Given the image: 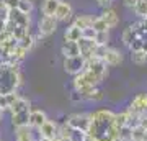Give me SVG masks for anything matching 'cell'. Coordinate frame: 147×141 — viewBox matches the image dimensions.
Segmentation results:
<instances>
[{"mask_svg": "<svg viewBox=\"0 0 147 141\" xmlns=\"http://www.w3.org/2000/svg\"><path fill=\"white\" fill-rule=\"evenodd\" d=\"M21 71L20 64L3 63L0 66V95H7L16 92L21 85Z\"/></svg>", "mask_w": 147, "mask_h": 141, "instance_id": "obj_2", "label": "cell"}, {"mask_svg": "<svg viewBox=\"0 0 147 141\" xmlns=\"http://www.w3.org/2000/svg\"><path fill=\"white\" fill-rule=\"evenodd\" d=\"M136 2L137 0H123V5L127 7V8H132V7L136 5Z\"/></svg>", "mask_w": 147, "mask_h": 141, "instance_id": "obj_41", "label": "cell"}, {"mask_svg": "<svg viewBox=\"0 0 147 141\" xmlns=\"http://www.w3.org/2000/svg\"><path fill=\"white\" fill-rule=\"evenodd\" d=\"M85 69L90 71L100 82H103L108 77V66L103 61H100V59H93V58L85 59Z\"/></svg>", "mask_w": 147, "mask_h": 141, "instance_id": "obj_5", "label": "cell"}, {"mask_svg": "<svg viewBox=\"0 0 147 141\" xmlns=\"http://www.w3.org/2000/svg\"><path fill=\"white\" fill-rule=\"evenodd\" d=\"M77 46H79V51H80V56L84 59H90L93 56V49H95V41L93 40H85V38H80L77 41Z\"/></svg>", "mask_w": 147, "mask_h": 141, "instance_id": "obj_14", "label": "cell"}, {"mask_svg": "<svg viewBox=\"0 0 147 141\" xmlns=\"http://www.w3.org/2000/svg\"><path fill=\"white\" fill-rule=\"evenodd\" d=\"M85 136H88L92 141H118L115 112L110 108H98L90 112V126Z\"/></svg>", "mask_w": 147, "mask_h": 141, "instance_id": "obj_1", "label": "cell"}, {"mask_svg": "<svg viewBox=\"0 0 147 141\" xmlns=\"http://www.w3.org/2000/svg\"><path fill=\"white\" fill-rule=\"evenodd\" d=\"M47 120V115L46 112L41 108H34L30 112V118H28V126L31 128V130H38L39 126Z\"/></svg>", "mask_w": 147, "mask_h": 141, "instance_id": "obj_12", "label": "cell"}, {"mask_svg": "<svg viewBox=\"0 0 147 141\" xmlns=\"http://www.w3.org/2000/svg\"><path fill=\"white\" fill-rule=\"evenodd\" d=\"M0 3L11 10V8H16L18 7V0H0Z\"/></svg>", "mask_w": 147, "mask_h": 141, "instance_id": "obj_36", "label": "cell"}, {"mask_svg": "<svg viewBox=\"0 0 147 141\" xmlns=\"http://www.w3.org/2000/svg\"><path fill=\"white\" fill-rule=\"evenodd\" d=\"M69 141H85V135L84 133H79V131H74L72 138H70Z\"/></svg>", "mask_w": 147, "mask_h": 141, "instance_id": "obj_37", "label": "cell"}, {"mask_svg": "<svg viewBox=\"0 0 147 141\" xmlns=\"http://www.w3.org/2000/svg\"><path fill=\"white\" fill-rule=\"evenodd\" d=\"M65 123H67L74 131H79V133H84L87 135L90 126V113H85V112H75V113H70L65 118Z\"/></svg>", "mask_w": 147, "mask_h": 141, "instance_id": "obj_4", "label": "cell"}, {"mask_svg": "<svg viewBox=\"0 0 147 141\" xmlns=\"http://www.w3.org/2000/svg\"><path fill=\"white\" fill-rule=\"evenodd\" d=\"M142 141H147V135H146V138H144V140H142Z\"/></svg>", "mask_w": 147, "mask_h": 141, "instance_id": "obj_46", "label": "cell"}, {"mask_svg": "<svg viewBox=\"0 0 147 141\" xmlns=\"http://www.w3.org/2000/svg\"><path fill=\"white\" fill-rule=\"evenodd\" d=\"M15 141H36L33 138V131L30 126H18L15 128Z\"/></svg>", "mask_w": 147, "mask_h": 141, "instance_id": "obj_19", "label": "cell"}, {"mask_svg": "<svg viewBox=\"0 0 147 141\" xmlns=\"http://www.w3.org/2000/svg\"><path fill=\"white\" fill-rule=\"evenodd\" d=\"M33 0H18V10L23 12V13H30L31 15V12H33Z\"/></svg>", "mask_w": 147, "mask_h": 141, "instance_id": "obj_30", "label": "cell"}, {"mask_svg": "<svg viewBox=\"0 0 147 141\" xmlns=\"http://www.w3.org/2000/svg\"><path fill=\"white\" fill-rule=\"evenodd\" d=\"M61 0H42L41 3V13L44 16H54L56 8H57Z\"/></svg>", "mask_w": 147, "mask_h": 141, "instance_id": "obj_21", "label": "cell"}, {"mask_svg": "<svg viewBox=\"0 0 147 141\" xmlns=\"http://www.w3.org/2000/svg\"><path fill=\"white\" fill-rule=\"evenodd\" d=\"M103 99H105V92L100 87H93L90 92L84 95V102H90V104H100Z\"/></svg>", "mask_w": 147, "mask_h": 141, "instance_id": "obj_16", "label": "cell"}, {"mask_svg": "<svg viewBox=\"0 0 147 141\" xmlns=\"http://www.w3.org/2000/svg\"><path fill=\"white\" fill-rule=\"evenodd\" d=\"M80 38H82V30L77 28L75 25H70L65 28V31H64V41H79Z\"/></svg>", "mask_w": 147, "mask_h": 141, "instance_id": "obj_20", "label": "cell"}, {"mask_svg": "<svg viewBox=\"0 0 147 141\" xmlns=\"http://www.w3.org/2000/svg\"><path fill=\"white\" fill-rule=\"evenodd\" d=\"M95 35H96V31H95L92 26H90V28H85V30H82V38H85V40H93Z\"/></svg>", "mask_w": 147, "mask_h": 141, "instance_id": "obj_34", "label": "cell"}, {"mask_svg": "<svg viewBox=\"0 0 147 141\" xmlns=\"http://www.w3.org/2000/svg\"><path fill=\"white\" fill-rule=\"evenodd\" d=\"M132 10L139 18H144L147 15V0H137L136 5L132 7Z\"/></svg>", "mask_w": 147, "mask_h": 141, "instance_id": "obj_26", "label": "cell"}, {"mask_svg": "<svg viewBox=\"0 0 147 141\" xmlns=\"http://www.w3.org/2000/svg\"><path fill=\"white\" fill-rule=\"evenodd\" d=\"M131 59L132 63L136 66H146L147 64V52L146 51H136V52H131Z\"/></svg>", "mask_w": 147, "mask_h": 141, "instance_id": "obj_25", "label": "cell"}, {"mask_svg": "<svg viewBox=\"0 0 147 141\" xmlns=\"http://www.w3.org/2000/svg\"><path fill=\"white\" fill-rule=\"evenodd\" d=\"M127 120H129V110H123V112H118V113H115V125L116 128L119 130V128H123V126L127 125Z\"/></svg>", "mask_w": 147, "mask_h": 141, "instance_id": "obj_24", "label": "cell"}, {"mask_svg": "<svg viewBox=\"0 0 147 141\" xmlns=\"http://www.w3.org/2000/svg\"><path fill=\"white\" fill-rule=\"evenodd\" d=\"M3 113H5V112H3V110H0V123H2V120H3Z\"/></svg>", "mask_w": 147, "mask_h": 141, "instance_id": "obj_43", "label": "cell"}, {"mask_svg": "<svg viewBox=\"0 0 147 141\" xmlns=\"http://www.w3.org/2000/svg\"><path fill=\"white\" fill-rule=\"evenodd\" d=\"M127 110L132 113H137V115L147 113V92H141V94L134 95L132 100L129 102Z\"/></svg>", "mask_w": 147, "mask_h": 141, "instance_id": "obj_8", "label": "cell"}, {"mask_svg": "<svg viewBox=\"0 0 147 141\" xmlns=\"http://www.w3.org/2000/svg\"><path fill=\"white\" fill-rule=\"evenodd\" d=\"M92 21H93V18H92L90 15L82 13V15L75 16V20H74L72 25H75L77 28H80V30H85V28H90V26H92Z\"/></svg>", "mask_w": 147, "mask_h": 141, "instance_id": "obj_22", "label": "cell"}, {"mask_svg": "<svg viewBox=\"0 0 147 141\" xmlns=\"http://www.w3.org/2000/svg\"><path fill=\"white\" fill-rule=\"evenodd\" d=\"M31 102L25 97H18L15 100V104L10 105V116H11V125L13 128L18 126H28V118H30V112H31Z\"/></svg>", "mask_w": 147, "mask_h": 141, "instance_id": "obj_3", "label": "cell"}, {"mask_svg": "<svg viewBox=\"0 0 147 141\" xmlns=\"http://www.w3.org/2000/svg\"><path fill=\"white\" fill-rule=\"evenodd\" d=\"M139 126H141V128H144V130L147 131V113H142V115H141V121H139Z\"/></svg>", "mask_w": 147, "mask_h": 141, "instance_id": "obj_39", "label": "cell"}, {"mask_svg": "<svg viewBox=\"0 0 147 141\" xmlns=\"http://www.w3.org/2000/svg\"><path fill=\"white\" fill-rule=\"evenodd\" d=\"M8 13H10V8H7L5 5L0 3V20L2 21H8Z\"/></svg>", "mask_w": 147, "mask_h": 141, "instance_id": "obj_35", "label": "cell"}, {"mask_svg": "<svg viewBox=\"0 0 147 141\" xmlns=\"http://www.w3.org/2000/svg\"><path fill=\"white\" fill-rule=\"evenodd\" d=\"M111 2H113V0H96V5L101 7V8L105 10V8H110L111 7Z\"/></svg>", "mask_w": 147, "mask_h": 141, "instance_id": "obj_38", "label": "cell"}, {"mask_svg": "<svg viewBox=\"0 0 147 141\" xmlns=\"http://www.w3.org/2000/svg\"><path fill=\"white\" fill-rule=\"evenodd\" d=\"M144 41H146V38H134L129 44H127V48H129V51L131 52H136V51H141L142 46H144Z\"/></svg>", "mask_w": 147, "mask_h": 141, "instance_id": "obj_31", "label": "cell"}, {"mask_svg": "<svg viewBox=\"0 0 147 141\" xmlns=\"http://www.w3.org/2000/svg\"><path fill=\"white\" fill-rule=\"evenodd\" d=\"M57 23L59 21L54 18V16H44L42 15L38 21V33L41 38H46V36H51L53 33H56L57 30Z\"/></svg>", "mask_w": 147, "mask_h": 141, "instance_id": "obj_7", "label": "cell"}, {"mask_svg": "<svg viewBox=\"0 0 147 141\" xmlns=\"http://www.w3.org/2000/svg\"><path fill=\"white\" fill-rule=\"evenodd\" d=\"M69 99H70V102H72V104H80V102H84V99H82L80 92H79V90H75V89H74L72 92H70Z\"/></svg>", "mask_w": 147, "mask_h": 141, "instance_id": "obj_33", "label": "cell"}, {"mask_svg": "<svg viewBox=\"0 0 147 141\" xmlns=\"http://www.w3.org/2000/svg\"><path fill=\"white\" fill-rule=\"evenodd\" d=\"M62 67L64 71L70 76H77L85 69V59L82 56H74V58H64L62 59Z\"/></svg>", "mask_w": 147, "mask_h": 141, "instance_id": "obj_6", "label": "cell"}, {"mask_svg": "<svg viewBox=\"0 0 147 141\" xmlns=\"http://www.w3.org/2000/svg\"><path fill=\"white\" fill-rule=\"evenodd\" d=\"M5 30H7V21H2V20H0V33L5 31Z\"/></svg>", "mask_w": 147, "mask_h": 141, "instance_id": "obj_42", "label": "cell"}, {"mask_svg": "<svg viewBox=\"0 0 147 141\" xmlns=\"http://www.w3.org/2000/svg\"><path fill=\"white\" fill-rule=\"evenodd\" d=\"M92 28H93L96 33H100V31H110V28L106 26V23L103 21V18H101V16L93 18V21H92Z\"/></svg>", "mask_w": 147, "mask_h": 141, "instance_id": "obj_27", "label": "cell"}, {"mask_svg": "<svg viewBox=\"0 0 147 141\" xmlns=\"http://www.w3.org/2000/svg\"><path fill=\"white\" fill-rule=\"evenodd\" d=\"M57 121L56 120H49L47 118L44 123H42L39 128H38V133H39V138H46V140H54L56 135H57Z\"/></svg>", "mask_w": 147, "mask_h": 141, "instance_id": "obj_11", "label": "cell"}, {"mask_svg": "<svg viewBox=\"0 0 147 141\" xmlns=\"http://www.w3.org/2000/svg\"><path fill=\"white\" fill-rule=\"evenodd\" d=\"M146 135H147V131L144 128H141V126L131 128V141H142L146 138Z\"/></svg>", "mask_w": 147, "mask_h": 141, "instance_id": "obj_28", "label": "cell"}, {"mask_svg": "<svg viewBox=\"0 0 147 141\" xmlns=\"http://www.w3.org/2000/svg\"><path fill=\"white\" fill-rule=\"evenodd\" d=\"M118 141H131V128L123 126L118 130Z\"/></svg>", "mask_w": 147, "mask_h": 141, "instance_id": "obj_32", "label": "cell"}, {"mask_svg": "<svg viewBox=\"0 0 147 141\" xmlns=\"http://www.w3.org/2000/svg\"><path fill=\"white\" fill-rule=\"evenodd\" d=\"M53 141H64V140H62V138H61V136H57V135H56V138H54Z\"/></svg>", "mask_w": 147, "mask_h": 141, "instance_id": "obj_44", "label": "cell"}, {"mask_svg": "<svg viewBox=\"0 0 147 141\" xmlns=\"http://www.w3.org/2000/svg\"><path fill=\"white\" fill-rule=\"evenodd\" d=\"M34 43H36V38L31 35V31L28 33V35H25L23 38H20L18 40V46H21L23 49H26L28 52L33 49V46H34Z\"/></svg>", "mask_w": 147, "mask_h": 141, "instance_id": "obj_23", "label": "cell"}, {"mask_svg": "<svg viewBox=\"0 0 147 141\" xmlns=\"http://www.w3.org/2000/svg\"><path fill=\"white\" fill-rule=\"evenodd\" d=\"M0 110H3V112H7V110H8V105H7L5 95H0Z\"/></svg>", "mask_w": 147, "mask_h": 141, "instance_id": "obj_40", "label": "cell"}, {"mask_svg": "<svg viewBox=\"0 0 147 141\" xmlns=\"http://www.w3.org/2000/svg\"><path fill=\"white\" fill-rule=\"evenodd\" d=\"M36 141H53V140H46V138H38Z\"/></svg>", "mask_w": 147, "mask_h": 141, "instance_id": "obj_45", "label": "cell"}, {"mask_svg": "<svg viewBox=\"0 0 147 141\" xmlns=\"http://www.w3.org/2000/svg\"><path fill=\"white\" fill-rule=\"evenodd\" d=\"M95 44H100V46H108V41H110V33L108 31H100L96 33L93 38Z\"/></svg>", "mask_w": 147, "mask_h": 141, "instance_id": "obj_29", "label": "cell"}, {"mask_svg": "<svg viewBox=\"0 0 147 141\" xmlns=\"http://www.w3.org/2000/svg\"><path fill=\"white\" fill-rule=\"evenodd\" d=\"M0 141H2V138H0Z\"/></svg>", "mask_w": 147, "mask_h": 141, "instance_id": "obj_47", "label": "cell"}, {"mask_svg": "<svg viewBox=\"0 0 147 141\" xmlns=\"http://www.w3.org/2000/svg\"><path fill=\"white\" fill-rule=\"evenodd\" d=\"M101 18H103V21L106 23V26L108 28H116V26L119 25V15L116 13V10L113 8V7H110V8H105V10L101 12Z\"/></svg>", "mask_w": 147, "mask_h": 141, "instance_id": "obj_15", "label": "cell"}, {"mask_svg": "<svg viewBox=\"0 0 147 141\" xmlns=\"http://www.w3.org/2000/svg\"><path fill=\"white\" fill-rule=\"evenodd\" d=\"M8 21H11L15 26L30 28L31 26V15L30 13H23L18 8H11L10 13H8Z\"/></svg>", "mask_w": 147, "mask_h": 141, "instance_id": "obj_9", "label": "cell"}, {"mask_svg": "<svg viewBox=\"0 0 147 141\" xmlns=\"http://www.w3.org/2000/svg\"><path fill=\"white\" fill-rule=\"evenodd\" d=\"M137 36H139V35H137V26H136V21H134V23H131L127 28H124V30H123V35H121L123 44H124V46H127V44H129L134 38H137ZM139 38H141V36H139Z\"/></svg>", "mask_w": 147, "mask_h": 141, "instance_id": "obj_17", "label": "cell"}, {"mask_svg": "<svg viewBox=\"0 0 147 141\" xmlns=\"http://www.w3.org/2000/svg\"><path fill=\"white\" fill-rule=\"evenodd\" d=\"M72 5L69 3V2H64V0H61L59 2V5L57 8H56V13H54V18L57 21H67L72 18Z\"/></svg>", "mask_w": 147, "mask_h": 141, "instance_id": "obj_13", "label": "cell"}, {"mask_svg": "<svg viewBox=\"0 0 147 141\" xmlns=\"http://www.w3.org/2000/svg\"><path fill=\"white\" fill-rule=\"evenodd\" d=\"M61 52H62L64 58H74V56H80L79 46L75 41H64L62 48H61Z\"/></svg>", "mask_w": 147, "mask_h": 141, "instance_id": "obj_18", "label": "cell"}, {"mask_svg": "<svg viewBox=\"0 0 147 141\" xmlns=\"http://www.w3.org/2000/svg\"><path fill=\"white\" fill-rule=\"evenodd\" d=\"M124 61V56H123V52L119 49H116V48H106V52L105 56H103V63L108 66V67H116V66H119L121 63Z\"/></svg>", "mask_w": 147, "mask_h": 141, "instance_id": "obj_10", "label": "cell"}]
</instances>
